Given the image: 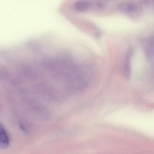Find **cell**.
<instances>
[{
  "mask_svg": "<svg viewBox=\"0 0 154 154\" xmlns=\"http://www.w3.org/2000/svg\"><path fill=\"white\" fill-rule=\"evenodd\" d=\"M9 137L2 124L0 123V148L8 147L10 144Z\"/></svg>",
  "mask_w": 154,
  "mask_h": 154,
  "instance_id": "1",
  "label": "cell"
},
{
  "mask_svg": "<svg viewBox=\"0 0 154 154\" xmlns=\"http://www.w3.org/2000/svg\"><path fill=\"white\" fill-rule=\"evenodd\" d=\"M132 51L129 50L128 52L126 57V61L125 62V66L124 67V75L125 77L127 79H128L130 77L131 73V55H132Z\"/></svg>",
  "mask_w": 154,
  "mask_h": 154,
  "instance_id": "2",
  "label": "cell"
}]
</instances>
